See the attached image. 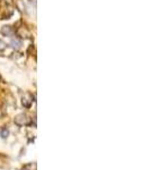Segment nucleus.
<instances>
[{
	"mask_svg": "<svg viewBox=\"0 0 150 170\" xmlns=\"http://www.w3.org/2000/svg\"><path fill=\"white\" fill-rule=\"evenodd\" d=\"M15 124L17 126H25V125H30V118L26 114V113H19L15 117L14 119Z\"/></svg>",
	"mask_w": 150,
	"mask_h": 170,
	"instance_id": "nucleus-1",
	"label": "nucleus"
},
{
	"mask_svg": "<svg viewBox=\"0 0 150 170\" xmlns=\"http://www.w3.org/2000/svg\"><path fill=\"white\" fill-rule=\"evenodd\" d=\"M32 102H33L32 95H30V93H25V94L23 95V98H22V103H23V106H24L25 108H30V106H32Z\"/></svg>",
	"mask_w": 150,
	"mask_h": 170,
	"instance_id": "nucleus-2",
	"label": "nucleus"
},
{
	"mask_svg": "<svg viewBox=\"0 0 150 170\" xmlns=\"http://www.w3.org/2000/svg\"><path fill=\"white\" fill-rule=\"evenodd\" d=\"M1 33L3 35H6V36H10V35H13L15 33V31L11 26H3L2 29H1Z\"/></svg>",
	"mask_w": 150,
	"mask_h": 170,
	"instance_id": "nucleus-3",
	"label": "nucleus"
},
{
	"mask_svg": "<svg viewBox=\"0 0 150 170\" xmlns=\"http://www.w3.org/2000/svg\"><path fill=\"white\" fill-rule=\"evenodd\" d=\"M10 44H11L13 48H15V49H19L20 46H22V42H20L18 39H13L11 42H10Z\"/></svg>",
	"mask_w": 150,
	"mask_h": 170,
	"instance_id": "nucleus-4",
	"label": "nucleus"
},
{
	"mask_svg": "<svg viewBox=\"0 0 150 170\" xmlns=\"http://www.w3.org/2000/svg\"><path fill=\"white\" fill-rule=\"evenodd\" d=\"M22 170H36V163H27L22 168Z\"/></svg>",
	"mask_w": 150,
	"mask_h": 170,
	"instance_id": "nucleus-5",
	"label": "nucleus"
},
{
	"mask_svg": "<svg viewBox=\"0 0 150 170\" xmlns=\"http://www.w3.org/2000/svg\"><path fill=\"white\" fill-rule=\"evenodd\" d=\"M8 134H9V132H8L7 128H2L1 132H0V136H1L2 139H6V137L8 136Z\"/></svg>",
	"mask_w": 150,
	"mask_h": 170,
	"instance_id": "nucleus-6",
	"label": "nucleus"
},
{
	"mask_svg": "<svg viewBox=\"0 0 150 170\" xmlns=\"http://www.w3.org/2000/svg\"><path fill=\"white\" fill-rule=\"evenodd\" d=\"M6 48H7V44H6V43H5L2 40H0V52H2V51L6 49Z\"/></svg>",
	"mask_w": 150,
	"mask_h": 170,
	"instance_id": "nucleus-7",
	"label": "nucleus"
},
{
	"mask_svg": "<svg viewBox=\"0 0 150 170\" xmlns=\"http://www.w3.org/2000/svg\"><path fill=\"white\" fill-rule=\"evenodd\" d=\"M5 1H6L7 3H11V2H13V0H5Z\"/></svg>",
	"mask_w": 150,
	"mask_h": 170,
	"instance_id": "nucleus-8",
	"label": "nucleus"
}]
</instances>
